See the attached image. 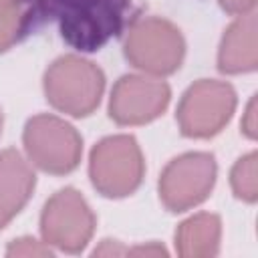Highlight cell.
I'll use <instances>...</instances> for the list:
<instances>
[{
  "label": "cell",
  "instance_id": "cell-3",
  "mask_svg": "<svg viewBox=\"0 0 258 258\" xmlns=\"http://www.w3.org/2000/svg\"><path fill=\"white\" fill-rule=\"evenodd\" d=\"M143 177V157L133 137L117 135L103 139L91 153V179L111 198L131 194Z\"/></svg>",
  "mask_w": 258,
  "mask_h": 258
},
{
  "label": "cell",
  "instance_id": "cell-17",
  "mask_svg": "<svg viewBox=\"0 0 258 258\" xmlns=\"http://www.w3.org/2000/svg\"><path fill=\"white\" fill-rule=\"evenodd\" d=\"M220 2H222V6H224L226 10H230V12H238V14L248 12V10L256 4V0H220Z\"/></svg>",
  "mask_w": 258,
  "mask_h": 258
},
{
  "label": "cell",
  "instance_id": "cell-6",
  "mask_svg": "<svg viewBox=\"0 0 258 258\" xmlns=\"http://www.w3.org/2000/svg\"><path fill=\"white\" fill-rule=\"evenodd\" d=\"M236 95L230 85L218 81H200L183 95L177 119L189 137H210L218 133L230 119Z\"/></svg>",
  "mask_w": 258,
  "mask_h": 258
},
{
  "label": "cell",
  "instance_id": "cell-12",
  "mask_svg": "<svg viewBox=\"0 0 258 258\" xmlns=\"http://www.w3.org/2000/svg\"><path fill=\"white\" fill-rule=\"evenodd\" d=\"M220 220L212 214H198L185 220L175 236V246L181 256L202 258L218 252Z\"/></svg>",
  "mask_w": 258,
  "mask_h": 258
},
{
  "label": "cell",
  "instance_id": "cell-4",
  "mask_svg": "<svg viewBox=\"0 0 258 258\" xmlns=\"http://www.w3.org/2000/svg\"><path fill=\"white\" fill-rule=\"evenodd\" d=\"M127 58L141 71L153 75L173 73L183 56V40L173 24L161 18L133 22L125 40Z\"/></svg>",
  "mask_w": 258,
  "mask_h": 258
},
{
  "label": "cell",
  "instance_id": "cell-19",
  "mask_svg": "<svg viewBox=\"0 0 258 258\" xmlns=\"http://www.w3.org/2000/svg\"><path fill=\"white\" fill-rule=\"evenodd\" d=\"M0 2H10V0H0Z\"/></svg>",
  "mask_w": 258,
  "mask_h": 258
},
{
  "label": "cell",
  "instance_id": "cell-7",
  "mask_svg": "<svg viewBox=\"0 0 258 258\" xmlns=\"http://www.w3.org/2000/svg\"><path fill=\"white\" fill-rule=\"evenodd\" d=\"M214 177L216 163L212 155L187 153L165 167L159 181V196L169 210L181 212L206 200L214 185Z\"/></svg>",
  "mask_w": 258,
  "mask_h": 258
},
{
  "label": "cell",
  "instance_id": "cell-2",
  "mask_svg": "<svg viewBox=\"0 0 258 258\" xmlns=\"http://www.w3.org/2000/svg\"><path fill=\"white\" fill-rule=\"evenodd\" d=\"M103 73L79 56L58 58L46 73L44 91L48 101L71 115H89L103 93Z\"/></svg>",
  "mask_w": 258,
  "mask_h": 258
},
{
  "label": "cell",
  "instance_id": "cell-13",
  "mask_svg": "<svg viewBox=\"0 0 258 258\" xmlns=\"http://www.w3.org/2000/svg\"><path fill=\"white\" fill-rule=\"evenodd\" d=\"M28 30V12L24 0L0 2V50H6Z\"/></svg>",
  "mask_w": 258,
  "mask_h": 258
},
{
  "label": "cell",
  "instance_id": "cell-8",
  "mask_svg": "<svg viewBox=\"0 0 258 258\" xmlns=\"http://www.w3.org/2000/svg\"><path fill=\"white\" fill-rule=\"evenodd\" d=\"M95 218L87 202L75 189L54 194L42 214V236L60 250H81L93 234Z\"/></svg>",
  "mask_w": 258,
  "mask_h": 258
},
{
  "label": "cell",
  "instance_id": "cell-11",
  "mask_svg": "<svg viewBox=\"0 0 258 258\" xmlns=\"http://www.w3.org/2000/svg\"><path fill=\"white\" fill-rule=\"evenodd\" d=\"M220 69L224 73H246L256 69V18L252 14L236 20L220 48Z\"/></svg>",
  "mask_w": 258,
  "mask_h": 258
},
{
  "label": "cell",
  "instance_id": "cell-14",
  "mask_svg": "<svg viewBox=\"0 0 258 258\" xmlns=\"http://www.w3.org/2000/svg\"><path fill=\"white\" fill-rule=\"evenodd\" d=\"M232 187L238 198L248 200V202L256 200L258 185H256V155L254 153L242 157L236 163L232 171Z\"/></svg>",
  "mask_w": 258,
  "mask_h": 258
},
{
  "label": "cell",
  "instance_id": "cell-18",
  "mask_svg": "<svg viewBox=\"0 0 258 258\" xmlns=\"http://www.w3.org/2000/svg\"><path fill=\"white\" fill-rule=\"evenodd\" d=\"M0 129H2V115H0Z\"/></svg>",
  "mask_w": 258,
  "mask_h": 258
},
{
  "label": "cell",
  "instance_id": "cell-10",
  "mask_svg": "<svg viewBox=\"0 0 258 258\" xmlns=\"http://www.w3.org/2000/svg\"><path fill=\"white\" fill-rule=\"evenodd\" d=\"M32 187L34 175L26 161L14 149L0 153V228H4L26 204Z\"/></svg>",
  "mask_w": 258,
  "mask_h": 258
},
{
  "label": "cell",
  "instance_id": "cell-5",
  "mask_svg": "<svg viewBox=\"0 0 258 258\" xmlns=\"http://www.w3.org/2000/svg\"><path fill=\"white\" fill-rule=\"evenodd\" d=\"M24 145L30 159L50 173L71 171L81 157L79 133L69 123L50 115H38L28 121Z\"/></svg>",
  "mask_w": 258,
  "mask_h": 258
},
{
  "label": "cell",
  "instance_id": "cell-16",
  "mask_svg": "<svg viewBox=\"0 0 258 258\" xmlns=\"http://www.w3.org/2000/svg\"><path fill=\"white\" fill-rule=\"evenodd\" d=\"M242 129H244V133L248 137L256 135V99H252L248 109H246V115H244V121H242Z\"/></svg>",
  "mask_w": 258,
  "mask_h": 258
},
{
  "label": "cell",
  "instance_id": "cell-15",
  "mask_svg": "<svg viewBox=\"0 0 258 258\" xmlns=\"http://www.w3.org/2000/svg\"><path fill=\"white\" fill-rule=\"evenodd\" d=\"M8 254L10 256H46V254H50V250L46 246H42L40 242L22 238V240H16L14 244H10Z\"/></svg>",
  "mask_w": 258,
  "mask_h": 258
},
{
  "label": "cell",
  "instance_id": "cell-9",
  "mask_svg": "<svg viewBox=\"0 0 258 258\" xmlns=\"http://www.w3.org/2000/svg\"><path fill=\"white\" fill-rule=\"evenodd\" d=\"M169 103L165 83L147 77H123L111 95V117L121 125H139L155 119Z\"/></svg>",
  "mask_w": 258,
  "mask_h": 258
},
{
  "label": "cell",
  "instance_id": "cell-1",
  "mask_svg": "<svg viewBox=\"0 0 258 258\" xmlns=\"http://www.w3.org/2000/svg\"><path fill=\"white\" fill-rule=\"evenodd\" d=\"M28 28L34 20H52L73 48L97 50L125 22L129 0H24Z\"/></svg>",
  "mask_w": 258,
  "mask_h": 258
}]
</instances>
